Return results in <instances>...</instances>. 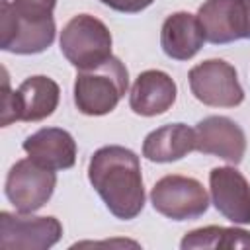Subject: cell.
Masks as SVG:
<instances>
[{
  "label": "cell",
  "mask_w": 250,
  "mask_h": 250,
  "mask_svg": "<svg viewBox=\"0 0 250 250\" xmlns=\"http://www.w3.org/2000/svg\"><path fill=\"white\" fill-rule=\"evenodd\" d=\"M88 180L105 203L107 211L131 221L145 207V186L139 156L121 145L98 148L88 162Z\"/></svg>",
  "instance_id": "obj_1"
},
{
  "label": "cell",
  "mask_w": 250,
  "mask_h": 250,
  "mask_svg": "<svg viewBox=\"0 0 250 250\" xmlns=\"http://www.w3.org/2000/svg\"><path fill=\"white\" fill-rule=\"evenodd\" d=\"M129 88V70L117 59L109 57L100 66L78 70L74 80V105L80 113L100 117L111 113Z\"/></svg>",
  "instance_id": "obj_2"
},
{
  "label": "cell",
  "mask_w": 250,
  "mask_h": 250,
  "mask_svg": "<svg viewBox=\"0 0 250 250\" xmlns=\"http://www.w3.org/2000/svg\"><path fill=\"white\" fill-rule=\"evenodd\" d=\"M61 53L78 70L100 66L111 57V31L90 14H78L66 21L61 31Z\"/></svg>",
  "instance_id": "obj_3"
},
{
  "label": "cell",
  "mask_w": 250,
  "mask_h": 250,
  "mask_svg": "<svg viewBox=\"0 0 250 250\" xmlns=\"http://www.w3.org/2000/svg\"><path fill=\"white\" fill-rule=\"evenodd\" d=\"M61 100L59 84L45 76L35 74L25 78L16 92L10 90L8 74L4 70V92H2V127L14 121H43L57 109Z\"/></svg>",
  "instance_id": "obj_4"
},
{
  "label": "cell",
  "mask_w": 250,
  "mask_h": 250,
  "mask_svg": "<svg viewBox=\"0 0 250 250\" xmlns=\"http://www.w3.org/2000/svg\"><path fill=\"white\" fill-rule=\"evenodd\" d=\"M154 211L172 221H193L209 209V193L203 184L191 176H162L150 189Z\"/></svg>",
  "instance_id": "obj_5"
},
{
  "label": "cell",
  "mask_w": 250,
  "mask_h": 250,
  "mask_svg": "<svg viewBox=\"0 0 250 250\" xmlns=\"http://www.w3.org/2000/svg\"><path fill=\"white\" fill-rule=\"evenodd\" d=\"M193 98L209 107H236L244 102V90L236 68L225 59H207L188 72Z\"/></svg>",
  "instance_id": "obj_6"
},
{
  "label": "cell",
  "mask_w": 250,
  "mask_h": 250,
  "mask_svg": "<svg viewBox=\"0 0 250 250\" xmlns=\"http://www.w3.org/2000/svg\"><path fill=\"white\" fill-rule=\"evenodd\" d=\"M0 49L14 55H37L55 41V18L31 20L16 12L10 0H0Z\"/></svg>",
  "instance_id": "obj_7"
},
{
  "label": "cell",
  "mask_w": 250,
  "mask_h": 250,
  "mask_svg": "<svg viewBox=\"0 0 250 250\" xmlns=\"http://www.w3.org/2000/svg\"><path fill=\"white\" fill-rule=\"evenodd\" d=\"M57 188V174L35 160L21 158L18 160L4 182V193L8 201L20 213H35L39 211L51 197Z\"/></svg>",
  "instance_id": "obj_8"
},
{
  "label": "cell",
  "mask_w": 250,
  "mask_h": 250,
  "mask_svg": "<svg viewBox=\"0 0 250 250\" xmlns=\"http://www.w3.org/2000/svg\"><path fill=\"white\" fill-rule=\"evenodd\" d=\"M62 236L57 217H33L31 213H0V248L4 250H47Z\"/></svg>",
  "instance_id": "obj_9"
},
{
  "label": "cell",
  "mask_w": 250,
  "mask_h": 250,
  "mask_svg": "<svg viewBox=\"0 0 250 250\" xmlns=\"http://www.w3.org/2000/svg\"><path fill=\"white\" fill-rule=\"evenodd\" d=\"M193 129L195 150L219 156L232 166L242 162L246 152V135L236 121L227 115H209L197 121Z\"/></svg>",
  "instance_id": "obj_10"
},
{
  "label": "cell",
  "mask_w": 250,
  "mask_h": 250,
  "mask_svg": "<svg viewBox=\"0 0 250 250\" xmlns=\"http://www.w3.org/2000/svg\"><path fill=\"white\" fill-rule=\"evenodd\" d=\"M209 191L215 209L234 225H250V182L234 166L209 172Z\"/></svg>",
  "instance_id": "obj_11"
},
{
  "label": "cell",
  "mask_w": 250,
  "mask_h": 250,
  "mask_svg": "<svg viewBox=\"0 0 250 250\" xmlns=\"http://www.w3.org/2000/svg\"><path fill=\"white\" fill-rule=\"evenodd\" d=\"M197 20L205 41L213 45L248 39L244 0H205L197 10Z\"/></svg>",
  "instance_id": "obj_12"
},
{
  "label": "cell",
  "mask_w": 250,
  "mask_h": 250,
  "mask_svg": "<svg viewBox=\"0 0 250 250\" xmlns=\"http://www.w3.org/2000/svg\"><path fill=\"white\" fill-rule=\"evenodd\" d=\"M178 96V86L174 78L158 68L143 70L131 88L129 107L143 117H154L166 113Z\"/></svg>",
  "instance_id": "obj_13"
},
{
  "label": "cell",
  "mask_w": 250,
  "mask_h": 250,
  "mask_svg": "<svg viewBox=\"0 0 250 250\" xmlns=\"http://www.w3.org/2000/svg\"><path fill=\"white\" fill-rule=\"evenodd\" d=\"M21 148L31 160L49 170H68L76 162V141L61 127H43L31 133Z\"/></svg>",
  "instance_id": "obj_14"
},
{
  "label": "cell",
  "mask_w": 250,
  "mask_h": 250,
  "mask_svg": "<svg viewBox=\"0 0 250 250\" xmlns=\"http://www.w3.org/2000/svg\"><path fill=\"white\" fill-rule=\"evenodd\" d=\"M205 43L203 27L197 16L189 12L170 14L160 27V47L166 57L174 61L193 59Z\"/></svg>",
  "instance_id": "obj_15"
},
{
  "label": "cell",
  "mask_w": 250,
  "mask_h": 250,
  "mask_svg": "<svg viewBox=\"0 0 250 250\" xmlns=\"http://www.w3.org/2000/svg\"><path fill=\"white\" fill-rule=\"evenodd\" d=\"M191 150H195V129L186 123L162 125L143 141V156L150 162H176Z\"/></svg>",
  "instance_id": "obj_16"
},
{
  "label": "cell",
  "mask_w": 250,
  "mask_h": 250,
  "mask_svg": "<svg viewBox=\"0 0 250 250\" xmlns=\"http://www.w3.org/2000/svg\"><path fill=\"white\" fill-rule=\"evenodd\" d=\"M182 250L191 248H250V232L236 227H201L186 232L180 242Z\"/></svg>",
  "instance_id": "obj_17"
},
{
  "label": "cell",
  "mask_w": 250,
  "mask_h": 250,
  "mask_svg": "<svg viewBox=\"0 0 250 250\" xmlns=\"http://www.w3.org/2000/svg\"><path fill=\"white\" fill-rule=\"evenodd\" d=\"M18 14L31 18V20H45L53 18V10L57 0H12Z\"/></svg>",
  "instance_id": "obj_18"
},
{
  "label": "cell",
  "mask_w": 250,
  "mask_h": 250,
  "mask_svg": "<svg viewBox=\"0 0 250 250\" xmlns=\"http://www.w3.org/2000/svg\"><path fill=\"white\" fill-rule=\"evenodd\" d=\"M100 2L121 14H139L145 8H148L154 0H100Z\"/></svg>",
  "instance_id": "obj_19"
},
{
  "label": "cell",
  "mask_w": 250,
  "mask_h": 250,
  "mask_svg": "<svg viewBox=\"0 0 250 250\" xmlns=\"http://www.w3.org/2000/svg\"><path fill=\"white\" fill-rule=\"evenodd\" d=\"M244 8H246V25H248V39H250V0H244Z\"/></svg>",
  "instance_id": "obj_20"
}]
</instances>
